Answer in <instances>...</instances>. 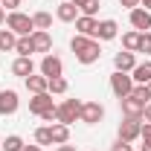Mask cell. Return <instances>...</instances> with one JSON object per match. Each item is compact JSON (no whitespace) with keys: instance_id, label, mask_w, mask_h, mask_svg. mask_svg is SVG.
Segmentation results:
<instances>
[{"instance_id":"ba28073f","label":"cell","mask_w":151,"mask_h":151,"mask_svg":"<svg viewBox=\"0 0 151 151\" xmlns=\"http://www.w3.org/2000/svg\"><path fill=\"white\" fill-rule=\"evenodd\" d=\"M50 108H55L52 105V93H35L29 99V113H35V116H41V113L50 111Z\"/></svg>"},{"instance_id":"277c9868","label":"cell","mask_w":151,"mask_h":151,"mask_svg":"<svg viewBox=\"0 0 151 151\" xmlns=\"http://www.w3.org/2000/svg\"><path fill=\"white\" fill-rule=\"evenodd\" d=\"M139 134H142V122H139L137 116H125V119L119 122V139H125V142H134Z\"/></svg>"},{"instance_id":"5bb4252c","label":"cell","mask_w":151,"mask_h":151,"mask_svg":"<svg viewBox=\"0 0 151 151\" xmlns=\"http://www.w3.org/2000/svg\"><path fill=\"white\" fill-rule=\"evenodd\" d=\"M116 35H119L116 20H102V23H99V29H96V41H113Z\"/></svg>"},{"instance_id":"4316f807","label":"cell","mask_w":151,"mask_h":151,"mask_svg":"<svg viewBox=\"0 0 151 151\" xmlns=\"http://www.w3.org/2000/svg\"><path fill=\"white\" fill-rule=\"evenodd\" d=\"M35 142L38 145H52V128H38L35 131Z\"/></svg>"},{"instance_id":"8992f818","label":"cell","mask_w":151,"mask_h":151,"mask_svg":"<svg viewBox=\"0 0 151 151\" xmlns=\"http://www.w3.org/2000/svg\"><path fill=\"white\" fill-rule=\"evenodd\" d=\"M64 73V64H61V58L58 55H44V61H41V76H47V78H55V76Z\"/></svg>"},{"instance_id":"ffe728a7","label":"cell","mask_w":151,"mask_h":151,"mask_svg":"<svg viewBox=\"0 0 151 151\" xmlns=\"http://www.w3.org/2000/svg\"><path fill=\"white\" fill-rule=\"evenodd\" d=\"M58 20H64V23H73L76 18H78V9H76V3L73 0H70V3H61V6H58Z\"/></svg>"},{"instance_id":"7a4b0ae2","label":"cell","mask_w":151,"mask_h":151,"mask_svg":"<svg viewBox=\"0 0 151 151\" xmlns=\"http://www.w3.org/2000/svg\"><path fill=\"white\" fill-rule=\"evenodd\" d=\"M81 105L84 102H78V99H64L58 105V122L61 125H73L76 119H81Z\"/></svg>"},{"instance_id":"f1b7e54d","label":"cell","mask_w":151,"mask_h":151,"mask_svg":"<svg viewBox=\"0 0 151 151\" xmlns=\"http://www.w3.org/2000/svg\"><path fill=\"white\" fill-rule=\"evenodd\" d=\"M3 151H23V139L20 137H6V142L0 145Z\"/></svg>"},{"instance_id":"52a82bcc","label":"cell","mask_w":151,"mask_h":151,"mask_svg":"<svg viewBox=\"0 0 151 151\" xmlns=\"http://www.w3.org/2000/svg\"><path fill=\"white\" fill-rule=\"evenodd\" d=\"M119 105H122V113H125V116H137V119H139V116H142V111H145V102H142V99H137V96H125V99H119Z\"/></svg>"},{"instance_id":"ac0fdd59","label":"cell","mask_w":151,"mask_h":151,"mask_svg":"<svg viewBox=\"0 0 151 151\" xmlns=\"http://www.w3.org/2000/svg\"><path fill=\"white\" fill-rule=\"evenodd\" d=\"M26 87H29L32 93H50V90H47V87H50V78L32 73V76H26Z\"/></svg>"},{"instance_id":"d4e9b609","label":"cell","mask_w":151,"mask_h":151,"mask_svg":"<svg viewBox=\"0 0 151 151\" xmlns=\"http://www.w3.org/2000/svg\"><path fill=\"white\" fill-rule=\"evenodd\" d=\"M73 3H76V9H81V12L90 15V18L99 12V0H73Z\"/></svg>"},{"instance_id":"8d00e7d4","label":"cell","mask_w":151,"mask_h":151,"mask_svg":"<svg viewBox=\"0 0 151 151\" xmlns=\"http://www.w3.org/2000/svg\"><path fill=\"white\" fill-rule=\"evenodd\" d=\"M139 151H151V142H148V139H142V145H139Z\"/></svg>"},{"instance_id":"9a60e30c","label":"cell","mask_w":151,"mask_h":151,"mask_svg":"<svg viewBox=\"0 0 151 151\" xmlns=\"http://www.w3.org/2000/svg\"><path fill=\"white\" fill-rule=\"evenodd\" d=\"M32 44H35V52H50L52 50V38H50V32H44V29H35L32 32Z\"/></svg>"},{"instance_id":"1f68e13d","label":"cell","mask_w":151,"mask_h":151,"mask_svg":"<svg viewBox=\"0 0 151 151\" xmlns=\"http://www.w3.org/2000/svg\"><path fill=\"white\" fill-rule=\"evenodd\" d=\"M111 151H131V142H125V139H116Z\"/></svg>"},{"instance_id":"e575fe53","label":"cell","mask_w":151,"mask_h":151,"mask_svg":"<svg viewBox=\"0 0 151 151\" xmlns=\"http://www.w3.org/2000/svg\"><path fill=\"white\" fill-rule=\"evenodd\" d=\"M142 119H145V122H151V105H145V111H142Z\"/></svg>"},{"instance_id":"d6986e66","label":"cell","mask_w":151,"mask_h":151,"mask_svg":"<svg viewBox=\"0 0 151 151\" xmlns=\"http://www.w3.org/2000/svg\"><path fill=\"white\" fill-rule=\"evenodd\" d=\"M15 52H18L20 58H32V52H35L32 35H20V38H18V44H15Z\"/></svg>"},{"instance_id":"4dcf8cb0","label":"cell","mask_w":151,"mask_h":151,"mask_svg":"<svg viewBox=\"0 0 151 151\" xmlns=\"http://www.w3.org/2000/svg\"><path fill=\"white\" fill-rule=\"evenodd\" d=\"M0 6H3V9H9V12H18L20 0H0Z\"/></svg>"},{"instance_id":"484cf974","label":"cell","mask_w":151,"mask_h":151,"mask_svg":"<svg viewBox=\"0 0 151 151\" xmlns=\"http://www.w3.org/2000/svg\"><path fill=\"white\" fill-rule=\"evenodd\" d=\"M50 93H55V96H61V93H67V78L64 76H55V78H50V87H47Z\"/></svg>"},{"instance_id":"cb8c5ba5","label":"cell","mask_w":151,"mask_h":151,"mask_svg":"<svg viewBox=\"0 0 151 151\" xmlns=\"http://www.w3.org/2000/svg\"><path fill=\"white\" fill-rule=\"evenodd\" d=\"M139 35H142V32H137V29H134V32H125V35H122V47H125L128 52H137V47H139Z\"/></svg>"},{"instance_id":"7c38bea8","label":"cell","mask_w":151,"mask_h":151,"mask_svg":"<svg viewBox=\"0 0 151 151\" xmlns=\"http://www.w3.org/2000/svg\"><path fill=\"white\" fill-rule=\"evenodd\" d=\"M113 67H116L119 73H131L134 67H137V58H134V52H128V50L116 52V55H113Z\"/></svg>"},{"instance_id":"83f0119b","label":"cell","mask_w":151,"mask_h":151,"mask_svg":"<svg viewBox=\"0 0 151 151\" xmlns=\"http://www.w3.org/2000/svg\"><path fill=\"white\" fill-rule=\"evenodd\" d=\"M90 41H93V38H87V35H73V41H70V50H73V52H81V50H84Z\"/></svg>"},{"instance_id":"e0dca14e","label":"cell","mask_w":151,"mask_h":151,"mask_svg":"<svg viewBox=\"0 0 151 151\" xmlns=\"http://www.w3.org/2000/svg\"><path fill=\"white\" fill-rule=\"evenodd\" d=\"M12 73L20 76V78H26V76H32L35 73V64H32V58H15V64H12Z\"/></svg>"},{"instance_id":"60d3db41","label":"cell","mask_w":151,"mask_h":151,"mask_svg":"<svg viewBox=\"0 0 151 151\" xmlns=\"http://www.w3.org/2000/svg\"><path fill=\"white\" fill-rule=\"evenodd\" d=\"M145 96H148V99H151V81H148V84H145Z\"/></svg>"},{"instance_id":"6da1fadb","label":"cell","mask_w":151,"mask_h":151,"mask_svg":"<svg viewBox=\"0 0 151 151\" xmlns=\"http://www.w3.org/2000/svg\"><path fill=\"white\" fill-rule=\"evenodd\" d=\"M6 29H12L15 35H32L35 32V23H32V18L29 15H23V12H12L9 18H6Z\"/></svg>"},{"instance_id":"603a6c76","label":"cell","mask_w":151,"mask_h":151,"mask_svg":"<svg viewBox=\"0 0 151 151\" xmlns=\"http://www.w3.org/2000/svg\"><path fill=\"white\" fill-rule=\"evenodd\" d=\"M32 23H35V29H44V32H47V29L52 26V15H50V12H35V15H32Z\"/></svg>"},{"instance_id":"74e56055","label":"cell","mask_w":151,"mask_h":151,"mask_svg":"<svg viewBox=\"0 0 151 151\" xmlns=\"http://www.w3.org/2000/svg\"><path fill=\"white\" fill-rule=\"evenodd\" d=\"M23 151H41V145H23Z\"/></svg>"},{"instance_id":"2e32d148","label":"cell","mask_w":151,"mask_h":151,"mask_svg":"<svg viewBox=\"0 0 151 151\" xmlns=\"http://www.w3.org/2000/svg\"><path fill=\"white\" fill-rule=\"evenodd\" d=\"M131 78H134V84H148L151 81V61L137 64V67L131 70Z\"/></svg>"},{"instance_id":"9c48e42d","label":"cell","mask_w":151,"mask_h":151,"mask_svg":"<svg viewBox=\"0 0 151 151\" xmlns=\"http://www.w3.org/2000/svg\"><path fill=\"white\" fill-rule=\"evenodd\" d=\"M18 93L15 90H0V116H12L18 111Z\"/></svg>"},{"instance_id":"ab89813d","label":"cell","mask_w":151,"mask_h":151,"mask_svg":"<svg viewBox=\"0 0 151 151\" xmlns=\"http://www.w3.org/2000/svg\"><path fill=\"white\" fill-rule=\"evenodd\" d=\"M3 20H6V9L0 6V23H3Z\"/></svg>"},{"instance_id":"f546056e","label":"cell","mask_w":151,"mask_h":151,"mask_svg":"<svg viewBox=\"0 0 151 151\" xmlns=\"http://www.w3.org/2000/svg\"><path fill=\"white\" fill-rule=\"evenodd\" d=\"M137 52L151 55V32H142V35H139V47H137Z\"/></svg>"},{"instance_id":"4fadbf2b","label":"cell","mask_w":151,"mask_h":151,"mask_svg":"<svg viewBox=\"0 0 151 151\" xmlns=\"http://www.w3.org/2000/svg\"><path fill=\"white\" fill-rule=\"evenodd\" d=\"M99 55H102V47H99V41H96V38L84 47V50H81V52H76V58H78L81 64H93V61H99Z\"/></svg>"},{"instance_id":"7402d4cb","label":"cell","mask_w":151,"mask_h":151,"mask_svg":"<svg viewBox=\"0 0 151 151\" xmlns=\"http://www.w3.org/2000/svg\"><path fill=\"white\" fill-rule=\"evenodd\" d=\"M50 128H52V142H55V145H64V142L70 139V125L55 122V125H50Z\"/></svg>"},{"instance_id":"44dd1931","label":"cell","mask_w":151,"mask_h":151,"mask_svg":"<svg viewBox=\"0 0 151 151\" xmlns=\"http://www.w3.org/2000/svg\"><path fill=\"white\" fill-rule=\"evenodd\" d=\"M18 44V35L12 29H0V52H12Z\"/></svg>"},{"instance_id":"d590c367","label":"cell","mask_w":151,"mask_h":151,"mask_svg":"<svg viewBox=\"0 0 151 151\" xmlns=\"http://www.w3.org/2000/svg\"><path fill=\"white\" fill-rule=\"evenodd\" d=\"M55 151H76V145H67V142H64V145H58Z\"/></svg>"},{"instance_id":"3957f363","label":"cell","mask_w":151,"mask_h":151,"mask_svg":"<svg viewBox=\"0 0 151 151\" xmlns=\"http://www.w3.org/2000/svg\"><path fill=\"white\" fill-rule=\"evenodd\" d=\"M111 90H113V96L116 99H125V96H131V90H134V78L128 73H116L111 76Z\"/></svg>"},{"instance_id":"8fae6325","label":"cell","mask_w":151,"mask_h":151,"mask_svg":"<svg viewBox=\"0 0 151 151\" xmlns=\"http://www.w3.org/2000/svg\"><path fill=\"white\" fill-rule=\"evenodd\" d=\"M76 29H78V35L96 38V29H99V20H96V18H90V15H78V18H76Z\"/></svg>"},{"instance_id":"836d02e7","label":"cell","mask_w":151,"mask_h":151,"mask_svg":"<svg viewBox=\"0 0 151 151\" xmlns=\"http://www.w3.org/2000/svg\"><path fill=\"white\" fill-rule=\"evenodd\" d=\"M139 137H142V139H148V142H151V122H148V125H142V134H139Z\"/></svg>"},{"instance_id":"5b68a950","label":"cell","mask_w":151,"mask_h":151,"mask_svg":"<svg viewBox=\"0 0 151 151\" xmlns=\"http://www.w3.org/2000/svg\"><path fill=\"white\" fill-rule=\"evenodd\" d=\"M102 116H105V108H102L99 102H84V105H81V122L96 125V122H102Z\"/></svg>"},{"instance_id":"d6a6232c","label":"cell","mask_w":151,"mask_h":151,"mask_svg":"<svg viewBox=\"0 0 151 151\" xmlns=\"http://www.w3.org/2000/svg\"><path fill=\"white\" fill-rule=\"evenodd\" d=\"M125 9H139V0H119Z\"/></svg>"},{"instance_id":"30bf717a","label":"cell","mask_w":151,"mask_h":151,"mask_svg":"<svg viewBox=\"0 0 151 151\" xmlns=\"http://www.w3.org/2000/svg\"><path fill=\"white\" fill-rule=\"evenodd\" d=\"M131 26L137 32H148L151 29V12L148 9H131Z\"/></svg>"},{"instance_id":"f35d334b","label":"cell","mask_w":151,"mask_h":151,"mask_svg":"<svg viewBox=\"0 0 151 151\" xmlns=\"http://www.w3.org/2000/svg\"><path fill=\"white\" fill-rule=\"evenodd\" d=\"M139 6H145V9L151 12V0H139Z\"/></svg>"}]
</instances>
